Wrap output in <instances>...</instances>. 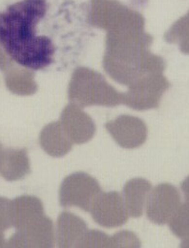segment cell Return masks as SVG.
<instances>
[{
    "label": "cell",
    "mask_w": 189,
    "mask_h": 248,
    "mask_svg": "<svg viewBox=\"0 0 189 248\" xmlns=\"http://www.w3.org/2000/svg\"><path fill=\"white\" fill-rule=\"evenodd\" d=\"M1 152H2V151H1V148H0V155H1Z\"/></svg>",
    "instance_id": "obj_9"
},
{
    "label": "cell",
    "mask_w": 189,
    "mask_h": 248,
    "mask_svg": "<svg viewBox=\"0 0 189 248\" xmlns=\"http://www.w3.org/2000/svg\"><path fill=\"white\" fill-rule=\"evenodd\" d=\"M90 37L87 9L77 0H19L0 12V47L25 69H66Z\"/></svg>",
    "instance_id": "obj_1"
},
{
    "label": "cell",
    "mask_w": 189,
    "mask_h": 248,
    "mask_svg": "<svg viewBox=\"0 0 189 248\" xmlns=\"http://www.w3.org/2000/svg\"><path fill=\"white\" fill-rule=\"evenodd\" d=\"M154 205L153 212L158 221H167L174 216L180 207V195L177 189L173 186H159L156 193Z\"/></svg>",
    "instance_id": "obj_2"
},
{
    "label": "cell",
    "mask_w": 189,
    "mask_h": 248,
    "mask_svg": "<svg viewBox=\"0 0 189 248\" xmlns=\"http://www.w3.org/2000/svg\"><path fill=\"white\" fill-rule=\"evenodd\" d=\"M12 204L9 201L0 198V231L6 230L12 223Z\"/></svg>",
    "instance_id": "obj_5"
},
{
    "label": "cell",
    "mask_w": 189,
    "mask_h": 248,
    "mask_svg": "<svg viewBox=\"0 0 189 248\" xmlns=\"http://www.w3.org/2000/svg\"><path fill=\"white\" fill-rule=\"evenodd\" d=\"M171 228L176 235L189 238V202L179 207L173 216Z\"/></svg>",
    "instance_id": "obj_4"
},
{
    "label": "cell",
    "mask_w": 189,
    "mask_h": 248,
    "mask_svg": "<svg viewBox=\"0 0 189 248\" xmlns=\"http://www.w3.org/2000/svg\"><path fill=\"white\" fill-rule=\"evenodd\" d=\"M184 246H185V247H189V238L186 239V241H185V243H184Z\"/></svg>",
    "instance_id": "obj_7"
},
{
    "label": "cell",
    "mask_w": 189,
    "mask_h": 248,
    "mask_svg": "<svg viewBox=\"0 0 189 248\" xmlns=\"http://www.w3.org/2000/svg\"><path fill=\"white\" fill-rule=\"evenodd\" d=\"M2 244H3V239H2V236L0 235V246H2Z\"/></svg>",
    "instance_id": "obj_8"
},
{
    "label": "cell",
    "mask_w": 189,
    "mask_h": 248,
    "mask_svg": "<svg viewBox=\"0 0 189 248\" xmlns=\"http://www.w3.org/2000/svg\"><path fill=\"white\" fill-rule=\"evenodd\" d=\"M28 169L26 155L21 151L8 150L1 152L0 155V173L9 180L14 181L21 178Z\"/></svg>",
    "instance_id": "obj_3"
},
{
    "label": "cell",
    "mask_w": 189,
    "mask_h": 248,
    "mask_svg": "<svg viewBox=\"0 0 189 248\" xmlns=\"http://www.w3.org/2000/svg\"><path fill=\"white\" fill-rule=\"evenodd\" d=\"M183 190H184L186 196L189 199V177L186 180V182L183 184Z\"/></svg>",
    "instance_id": "obj_6"
}]
</instances>
